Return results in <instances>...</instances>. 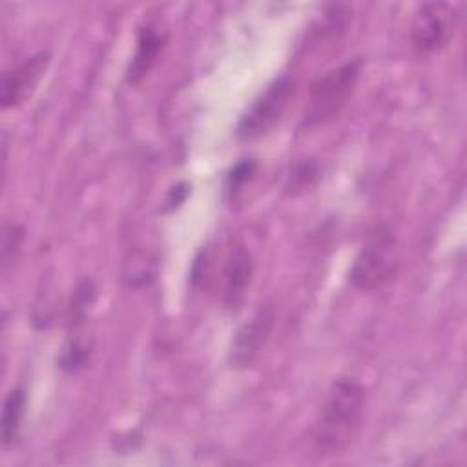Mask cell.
Instances as JSON below:
<instances>
[{
	"mask_svg": "<svg viewBox=\"0 0 467 467\" xmlns=\"http://www.w3.org/2000/svg\"><path fill=\"white\" fill-rule=\"evenodd\" d=\"M252 275V254L243 244H235L230 250L223 270V303L228 310H237L243 305Z\"/></svg>",
	"mask_w": 467,
	"mask_h": 467,
	"instance_id": "ba28073f",
	"label": "cell"
},
{
	"mask_svg": "<svg viewBox=\"0 0 467 467\" xmlns=\"http://www.w3.org/2000/svg\"><path fill=\"white\" fill-rule=\"evenodd\" d=\"M319 179V166L312 159L297 161L286 175L285 181V193L297 197L308 192Z\"/></svg>",
	"mask_w": 467,
	"mask_h": 467,
	"instance_id": "8fae6325",
	"label": "cell"
},
{
	"mask_svg": "<svg viewBox=\"0 0 467 467\" xmlns=\"http://www.w3.org/2000/svg\"><path fill=\"white\" fill-rule=\"evenodd\" d=\"M359 71L361 62L350 60L317 77L310 84L301 126L317 128L332 122L352 99Z\"/></svg>",
	"mask_w": 467,
	"mask_h": 467,
	"instance_id": "7a4b0ae2",
	"label": "cell"
},
{
	"mask_svg": "<svg viewBox=\"0 0 467 467\" xmlns=\"http://www.w3.org/2000/svg\"><path fill=\"white\" fill-rule=\"evenodd\" d=\"M254 171H255V161H254V159H243V161H239V162L230 170V173H228V177H226V192H228L232 197H235V195L241 192V188L252 179Z\"/></svg>",
	"mask_w": 467,
	"mask_h": 467,
	"instance_id": "4fadbf2b",
	"label": "cell"
},
{
	"mask_svg": "<svg viewBox=\"0 0 467 467\" xmlns=\"http://www.w3.org/2000/svg\"><path fill=\"white\" fill-rule=\"evenodd\" d=\"M26 390L22 387H15L9 390V394L4 400V409H2V443L4 447H9L16 441L24 414H26Z\"/></svg>",
	"mask_w": 467,
	"mask_h": 467,
	"instance_id": "30bf717a",
	"label": "cell"
},
{
	"mask_svg": "<svg viewBox=\"0 0 467 467\" xmlns=\"http://www.w3.org/2000/svg\"><path fill=\"white\" fill-rule=\"evenodd\" d=\"M400 248L392 228L385 223L368 230L361 250L350 268V283L363 292H372L387 285L398 266Z\"/></svg>",
	"mask_w": 467,
	"mask_h": 467,
	"instance_id": "3957f363",
	"label": "cell"
},
{
	"mask_svg": "<svg viewBox=\"0 0 467 467\" xmlns=\"http://www.w3.org/2000/svg\"><path fill=\"white\" fill-rule=\"evenodd\" d=\"M166 40H168L166 31L153 22H148L139 29L137 47L126 71V80L130 84H139L151 71V67L159 60V55Z\"/></svg>",
	"mask_w": 467,
	"mask_h": 467,
	"instance_id": "9c48e42d",
	"label": "cell"
},
{
	"mask_svg": "<svg viewBox=\"0 0 467 467\" xmlns=\"http://www.w3.org/2000/svg\"><path fill=\"white\" fill-rule=\"evenodd\" d=\"M24 237V230L18 224H5L4 235H2V266L7 270V266L15 261L16 252L20 250Z\"/></svg>",
	"mask_w": 467,
	"mask_h": 467,
	"instance_id": "5bb4252c",
	"label": "cell"
},
{
	"mask_svg": "<svg viewBox=\"0 0 467 467\" xmlns=\"http://www.w3.org/2000/svg\"><path fill=\"white\" fill-rule=\"evenodd\" d=\"M458 24V11L447 2L421 4L410 24L412 47L421 53H436L451 40Z\"/></svg>",
	"mask_w": 467,
	"mask_h": 467,
	"instance_id": "5b68a950",
	"label": "cell"
},
{
	"mask_svg": "<svg viewBox=\"0 0 467 467\" xmlns=\"http://www.w3.org/2000/svg\"><path fill=\"white\" fill-rule=\"evenodd\" d=\"M275 321V310L270 303L261 305L254 316L239 327L234 336L228 361L234 368H248L259 358L263 348L266 347L272 328Z\"/></svg>",
	"mask_w": 467,
	"mask_h": 467,
	"instance_id": "8992f818",
	"label": "cell"
},
{
	"mask_svg": "<svg viewBox=\"0 0 467 467\" xmlns=\"http://www.w3.org/2000/svg\"><path fill=\"white\" fill-rule=\"evenodd\" d=\"M49 62L51 53L44 49L5 69L2 75V108L11 109L27 102L44 78Z\"/></svg>",
	"mask_w": 467,
	"mask_h": 467,
	"instance_id": "52a82bcc",
	"label": "cell"
},
{
	"mask_svg": "<svg viewBox=\"0 0 467 467\" xmlns=\"http://www.w3.org/2000/svg\"><path fill=\"white\" fill-rule=\"evenodd\" d=\"M186 186L184 184H177L171 192H170V199H168V204L170 206H177V204H181L182 201H184V197H186Z\"/></svg>",
	"mask_w": 467,
	"mask_h": 467,
	"instance_id": "9a60e30c",
	"label": "cell"
},
{
	"mask_svg": "<svg viewBox=\"0 0 467 467\" xmlns=\"http://www.w3.org/2000/svg\"><path fill=\"white\" fill-rule=\"evenodd\" d=\"M89 354L91 343L80 336H71L69 343L66 345L60 356V368H64L66 372H75L89 361Z\"/></svg>",
	"mask_w": 467,
	"mask_h": 467,
	"instance_id": "7c38bea8",
	"label": "cell"
},
{
	"mask_svg": "<svg viewBox=\"0 0 467 467\" xmlns=\"http://www.w3.org/2000/svg\"><path fill=\"white\" fill-rule=\"evenodd\" d=\"M365 412V389L354 378H337L314 421L312 445L317 456L347 451L356 440Z\"/></svg>",
	"mask_w": 467,
	"mask_h": 467,
	"instance_id": "6da1fadb",
	"label": "cell"
},
{
	"mask_svg": "<svg viewBox=\"0 0 467 467\" xmlns=\"http://www.w3.org/2000/svg\"><path fill=\"white\" fill-rule=\"evenodd\" d=\"M296 91V82L290 75L274 78L241 115L235 137L243 142L257 140L268 135L283 119Z\"/></svg>",
	"mask_w": 467,
	"mask_h": 467,
	"instance_id": "277c9868",
	"label": "cell"
}]
</instances>
